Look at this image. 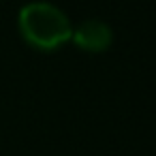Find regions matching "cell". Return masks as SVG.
Wrapping results in <instances>:
<instances>
[{
    "label": "cell",
    "mask_w": 156,
    "mask_h": 156,
    "mask_svg": "<svg viewBox=\"0 0 156 156\" xmlns=\"http://www.w3.org/2000/svg\"><path fill=\"white\" fill-rule=\"evenodd\" d=\"M20 32L28 45L41 51L60 49L73 37L69 17L49 2H30L20 11Z\"/></svg>",
    "instance_id": "1"
},
{
    "label": "cell",
    "mask_w": 156,
    "mask_h": 156,
    "mask_svg": "<svg viewBox=\"0 0 156 156\" xmlns=\"http://www.w3.org/2000/svg\"><path fill=\"white\" fill-rule=\"evenodd\" d=\"M71 39L75 41V45L79 49L90 51V54H101V51L109 49V45L113 41V32H111L109 24H105L101 20H86L73 30Z\"/></svg>",
    "instance_id": "2"
}]
</instances>
